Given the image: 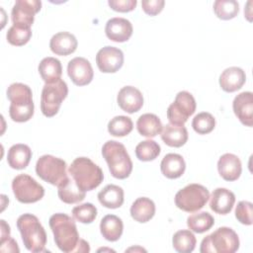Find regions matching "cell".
<instances>
[{
	"instance_id": "cell-1",
	"label": "cell",
	"mask_w": 253,
	"mask_h": 253,
	"mask_svg": "<svg viewBox=\"0 0 253 253\" xmlns=\"http://www.w3.org/2000/svg\"><path fill=\"white\" fill-rule=\"evenodd\" d=\"M49 226L56 246L64 253L75 252L80 238L74 219L65 213H54L49 218Z\"/></svg>"
},
{
	"instance_id": "cell-2",
	"label": "cell",
	"mask_w": 253,
	"mask_h": 253,
	"mask_svg": "<svg viewBox=\"0 0 253 253\" xmlns=\"http://www.w3.org/2000/svg\"><path fill=\"white\" fill-rule=\"evenodd\" d=\"M7 98L11 102L9 107L10 118L17 123L28 122L34 115L33 92L23 83H13L7 89Z\"/></svg>"
},
{
	"instance_id": "cell-3",
	"label": "cell",
	"mask_w": 253,
	"mask_h": 253,
	"mask_svg": "<svg viewBox=\"0 0 253 253\" xmlns=\"http://www.w3.org/2000/svg\"><path fill=\"white\" fill-rule=\"evenodd\" d=\"M76 185L84 192L96 189L104 179L102 169L90 158H75L68 169Z\"/></svg>"
},
{
	"instance_id": "cell-4",
	"label": "cell",
	"mask_w": 253,
	"mask_h": 253,
	"mask_svg": "<svg viewBox=\"0 0 253 253\" xmlns=\"http://www.w3.org/2000/svg\"><path fill=\"white\" fill-rule=\"evenodd\" d=\"M17 227L21 233L25 247L33 252L45 251L46 233L39 218L32 213H24L17 219Z\"/></svg>"
},
{
	"instance_id": "cell-5",
	"label": "cell",
	"mask_w": 253,
	"mask_h": 253,
	"mask_svg": "<svg viewBox=\"0 0 253 253\" xmlns=\"http://www.w3.org/2000/svg\"><path fill=\"white\" fill-rule=\"evenodd\" d=\"M102 155L113 177L126 179L130 175L132 162L124 144L117 140H108L102 147Z\"/></svg>"
},
{
	"instance_id": "cell-6",
	"label": "cell",
	"mask_w": 253,
	"mask_h": 253,
	"mask_svg": "<svg viewBox=\"0 0 253 253\" xmlns=\"http://www.w3.org/2000/svg\"><path fill=\"white\" fill-rule=\"evenodd\" d=\"M237 233L230 227L221 226L207 235L201 243V253H234L239 248Z\"/></svg>"
},
{
	"instance_id": "cell-7",
	"label": "cell",
	"mask_w": 253,
	"mask_h": 253,
	"mask_svg": "<svg viewBox=\"0 0 253 253\" xmlns=\"http://www.w3.org/2000/svg\"><path fill=\"white\" fill-rule=\"evenodd\" d=\"M210 199L209 190L201 184H189L175 195V205L178 209L194 212L205 207Z\"/></svg>"
},
{
	"instance_id": "cell-8",
	"label": "cell",
	"mask_w": 253,
	"mask_h": 253,
	"mask_svg": "<svg viewBox=\"0 0 253 253\" xmlns=\"http://www.w3.org/2000/svg\"><path fill=\"white\" fill-rule=\"evenodd\" d=\"M66 167L67 165L64 160L45 154L38 159L36 173L42 180L58 187L68 178Z\"/></svg>"
},
{
	"instance_id": "cell-9",
	"label": "cell",
	"mask_w": 253,
	"mask_h": 253,
	"mask_svg": "<svg viewBox=\"0 0 253 253\" xmlns=\"http://www.w3.org/2000/svg\"><path fill=\"white\" fill-rule=\"evenodd\" d=\"M67 94L68 87L66 82L62 79L53 83H45L41 96L42 113L47 118L55 116Z\"/></svg>"
},
{
	"instance_id": "cell-10",
	"label": "cell",
	"mask_w": 253,
	"mask_h": 253,
	"mask_svg": "<svg viewBox=\"0 0 253 253\" xmlns=\"http://www.w3.org/2000/svg\"><path fill=\"white\" fill-rule=\"evenodd\" d=\"M12 190L16 199L23 204L40 201L44 195L43 187L28 174H19L12 181Z\"/></svg>"
},
{
	"instance_id": "cell-11",
	"label": "cell",
	"mask_w": 253,
	"mask_h": 253,
	"mask_svg": "<svg viewBox=\"0 0 253 253\" xmlns=\"http://www.w3.org/2000/svg\"><path fill=\"white\" fill-rule=\"evenodd\" d=\"M196 100L188 91H180L167 109V118L172 125H184L196 111Z\"/></svg>"
},
{
	"instance_id": "cell-12",
	"label": "cell",
	"mask_w": 253,
	"mask_h": 253,
	"mask_svg": "<svg viewBox=\"0 0 253 253\" xmlns=\"http://www.w3.org/2000/svg\"><path fill=\"white\" fill-rule=\"evenodd\" d=\"M42 2L39 0L16 1L11 11L13 26L22 29H31L35 20V15L40 12Z\"/></svg>"
},
{
	"instance_id": "cell-13",
	"label": "cell",
	"mask_w": 253,
	"mask_h": 253,
	"mask_svg": "<svg viewBox=\"0 0 253 253\" xmlns=\"http://www.w3.org/2000/svg\"><path fill=\"white\" fill-rule=\"evenodd\" d=\"M96 63L101 72L115 73L124 64V53L118 47L104 46L97 52Z\"/></svg>"
},
{
	"instance_id": "cell-14",
	"label": "cell",
	"mask_w": 253,
	"mask_h": 253,
	"mask_svg": "<svg viewBox=\"0 0 253 253\" xmlns=\"http://www.w3.org/2000/svg\"><path fill=\"white\" fill-rule=\"evenodd\" d=\"M67 74L77 86L89 84L94 76L91 63L84 57H74L67 64Z\"/></svg>"
},
{
	"instance_id": "cell-15",
	"label": "cell",
	"mask_w": 253,
	"mask_h": 253,
	"mask_svg": "<svg viewBox=\"0 0 253 253\" xmlns=\"http://www.w3.org/2000/svg\"><path fill=\"white\" fill-rule=\"evenodd\" d=\"M117 102L123 111L128 114H133L142 108L143 96L137 88L133 86H125L119 91Z\"/></svg>"
},
{
	"instance_id": "cell-16",
	"label": "cell",
	"mask_w": 253,
	"mask_h": 253,
	"mask_svg": "<svg viewBox=\"0 0 253 253\" xmlns=\"http://www.w3.org/2000/svg\"><path fill=\"white\" fill-rule=\"evenodd\" d=\"M132 31L131 23L128 20L120 17L108 20L105 27L107 38L116 42H126L131 37Z\"/></svg>"
},
{
	"instance_id": "cell-17",
	"label": "cell",
	"mask_w": 253,
	"mask_h": 253,
	"mask_svg": "<svg viewBox=\"0 0 253 253\" xmlns=\"http://www.w3.org/2000/svg\"><path fill=\"white\" fill-rule=\"evenodd\" d=\"M232 108L237 119L246 126L253 125V94L246 91L238 94L232 103Z\"/></svg>"
},
{
	"instance_id": "cell-18",
	"label": "cell",
	"mask_w": 253,
	"mask_h": 253,
	"mask_svg": "<svg viewBox=\"0 0 253 253\" xmlns=\"http://www.w3.org/2000/svg\"><path fill=\"white\" fill-rule=\"evenodd\" d=\"M217 170L221 178L225 181H235L241 175V161L235 154L224 153L217 161Z\"/></svg>"
},
{
	"instance_id": "cell-19",
	"label": "cell",
	"mask_w": 253,
	"mask_h": 253,
	"mask_svg": "<svg viewBox=\"0 0 253 253\" xmlns=\"http://www.w3.org/2000/svg\"><path fill=\"white\" fill-rule=\"evenodd\" d=\"M210 198V208L218 214L229 213L235 203V195L226 188H216Z\"/></svg>"
},
{
	"instance_id": "cell-20",
	"label": "cell",
	"mask_w": 253,
	"mask_h": 253,
	"mask_svg": "<svg viewBox=\"0 0 253 253\" xmlns=\"http://www.w3.org/2000/svg\"><path fill=\"white\" fill-rule=\"evenodd\" d=\"M246 81L244 70L237 66H231L224 69L219 76V86L227 93L239 90Z\"/></svg>"
},
{
	"instance_id": "cell-21",
	"label": "cell",
	"mask_w": 253,
	"mask_h": 253,
	"mask_svg": "<svg viewBox=\"0 0 253 253\" xmlns=\"http://www.w3.org/2000/svg\"><path fill=\"white\" fill-rule=\"evenodd\" d=\"M78 42L74 35L68 32H59L53 35L49 42L50 50L57 55H68L77 48Z\"/></svg>"
},
{
	"instance_id": "cell-22",
	"label": "cell",
	"mask_w": 253,
	"mask_h": 253,
	"mask_svg": "<svg viewBox=\"0 0 253 253\" xmlns=\"http://www.w3.org/2000/svg\"><path fill=\"white\" fill-rule=\"evenodd\" d=\"M160 169L166 178L177 179L184 174L186 163L180 154L168 153L163 157L160 163Z\"/></svg>"
},
{
	"instance_id": "cell-23",
	"label": "cell",
	"mask_w": 253,
	"mask_h": 253,
	"mask_svg": "<svg viewBox=\"0 0 253 253\" xmlns=\"http://www.w3.org/2000/svg\"><path fill=\"white\" fill-rule=\"evenodd\" d=\"M161 138L171 147H181L188 140V130L184 125L167 124L162 127Z\"/></svg>"
},
{
	"instance_id": "cell-24",
	"label": "cell",
	"mask_w": 253,
	"mask_h": 253,
	"mask_svg": "<svg viewBox=\"0 0 253 253\" xmlns=\"http://www.w3.org/2000/svg\"><path fill=\"white\" fill-rule=\"evenodd\" d=\"M32 158L31 148L24 143H17L12 145L8 150L7 162L13 169H25Z\"/></svg>"
},
{
	"instance_id": "cell-25",
	"label": "cell",
	"mask_w": 253,
	"mask_h": 253,
	"mask_svg": "<svg viewBox=\"0 0 253 253\" xmlns=\"http://www.w3.org/2000/svg\"><path fill=\"white\" fill-rule=\"evenodd\" d=\"M154 214L155 204L149 198H137L130 207V215L137 222H147L154 216Z\"/></svg>"
},
{
	"instance_id": "cell-26",
	"label": "cell",
	"mask_w": 253,
	"mask_h": 253,
	"mask_svg": "<svg viewBox=\"0 0 253 253\" xmlns=\"http://www.w3.org/2000/svg\"><path fill=\"white\" fill-rule=\"evenodd\" d=\"M124 230L122 219L115 214L105 215L100 222V231L108 241H117L121 238Z\"/></svg>"
},
{
	"instance_id": "cell-27",
	"label": "cell",
	"mask_w": 253,
	"mask_h": 253,
	"mask_svg": "<svg viewBox=\"0 0 253 253\" xmlns=\"http://www.w3.org/2000/svg\"><path fill=\"white\" fill-rule=\"evenodd\" d=\"M39 73L45 83H53L60 79L62 74V66L60 61L51 56L44 57L39 64Z\"/></svg>"
},
{
	"instance_id": "cell-28",
	"label": "cell",
	"mask_w": 253,
	"mask_h": 253,
	"mask_svg": "<svg viewBox=\"0 0 253 253\" xmlns=\"http://www.w3.org/2000/svg\"><path fill=\"white\" fill-rule=\"evenodd\" d=\"M102 206L108 209H118L124 204V190L117 185L109 184L98 194Z\"/></svg>"
},
{
	"instance_id": "cell-29",
	"label": "cell",
	"mask_w": 253,
	"mask_h": 253,
	"mask_svg": "<svg viewBox=\"0 0 253 253\" xmlns=\"http://www.w3.org/2000/svg\"><path fill=\"white\" fill-rule=\"evenodd\" d=\"M162 123L160 119L150 113H146L141 115L136 122V128L140 135L145 137H154L162 130Z\"/></svg>"
},
{
	"instance_id": "cell-30",
	"label": "cell",
	"mask_w": 253,
	"mask_h": 253,
	"mask_svg": "<svg viewBox=\"0 0 253 253\" xmlns=\"http://www.w3.org/2000/svg\"><path fill=\"white\" fill-rule=\"evenodd\" d=\"M58 197L60 201H62L65 204H76L79 202H82L85 199V192L82 191L74 182L73 179H70L69 177L62 182L58 187Z\"/></svg>"
},
{
	"instance_id": "cell-31",
	"label": "cell",
	"mask_w": 253,
	"mask_h": 253,
	"mask_svg": "<svg viewBox=\"0 0 253 253\" xmlns=\"http://www.w3.org/2000/svg\"><path fill=\"white\" fill-rule=\"evenodd\" d=\"M214 224L213 216L208 211H200L193 213L187 218V225L191 231L196 233H204L211 229Z\"/></svg>"
},
{
	"instance_id": "cell-32",
	"label": "cell",
	"mask_w": 253,
	"mask_h": 253,
	"mask_svg": "<svg viewBox=\"0 0 253 253\" xmlns=\"http://www.w3.org/2000/svg\"><path fill=\"white\" fill-rule=\"evenodd\" d=\"M197 239L195 234L189 229H182L174 233L172 244L174 249L180 253H190L196 247Z\"/></svg>"
},
{
	"instance_id": "cell-33",
	"label": "cell",
	"mask_w": 253,
	"mask_h": 253,
	"mask_svg": "<svg viewBox=\"0 0 253 253\" xmlns=\"http://www.w3.org/2000/svg\"><path fill=\"white\" fill-rule=\"evenodd\" d=\"M213 11L221 20H231L239 12V4L235 0H216L213 3Z\"/></svg>"
},
{
	"instance_id": "cell-34",
	"label": "cell",
	"mask_w": 253,
	"mask_h": 253,
	"mask_svg": "<svg viewBox=\"0 0 253 253\" xmlns=\"http://www.w3.org/2000/svg\"><path fill=\"white\" fill-rule=\"evenodd\" d=\"M133 128V123L130 118L126 116L114 117L108 124V131L114 136H126Z\"/></svg>"
},
{
	"instance_id": "cell-35",
	"label": "cell",
	"mask_w": 253,
	"mask_h": 253,
	"mask_svg": "<svg viewBox=\"0 0 253 253\" xmlns=\"http://www.w3.org/2000/svg\"><path fill=\"white\" fill-rule=\"evenodd\" d=\"M160 145L152 139L140 141L135 147V155L140 161L154 160L160 154Z\"/></svg>"
},
{
	"instance_id": "cell-36",
	"label": "cell",
	"mask_w": 253,
	"mask_h": 253,
	"mask_svg": "<svg viewBox=\"0 0 253 253\" xmlns=\"http://www.w3.org/2000/svg\"><path fill=\"white\" fill-rule=\"evenodd\" d=\"M194 130L199 134H207L213 130L215 126V119L208 112H202L196 115L192 122Z\"/></svg>"
},
{
	"instance_id": "cell-37",
	"label": "cell",
	"mask_w": 253,
	"mask_h": 253,
	"mask_svg": "<svg viewBox=\"0 0 253 253\" xmlns=\"http://www.w3.org/2000/svg\"><path fill=\"white\" fill-rule=\"evenodd\" d=\"M72 215L81 223H91L97 216V208L91 203H85L74 207Z\"/></svg>"
},
{
	"instance_id": "cell-38",
	"label": "cell",
	"mask_w": 253,
	"mask_h": 253,
	"mask_svg": "<svg viewBox=\"0 0 253 253\" xmlns=\"http://www.w3.org/2000/svg\"><path fill=\"white\" fill-rule=\"evenodd\" d=\"M32 37V30L31 29H22L12 25L9 28L6 39L9 43L16 46H21L26 44Z\"/></svg>"
},
{
	"instance_id": "cell-39",
	"label": "cell",
	"mask_w": 253,
	"mask_h": 253,
	"mask_svg": "<svg viewBox=\"0 0 253 253\" xmlns=\"http://www.w3.org/2000/svg\"><path fill=\"white\" fill-rule=\"evenodd\" d=\"M235 217L245 225H251L253 222V205L248 201H240L235 208Z\"/></svg>"
},
{
	"instance_id": "cell-40",
	"label": "cell",
	"mask_w": 253,
	"mask_h": 253,
	"mask_svg": "<svg viewBox=\"0 0 253 253\" xmlns=\"http://www.w3.org/2000/svg\"><path fill=\"white\" fill-rule=\"evenodd\" d=\"M165 5L164 0H143L141 1V7L145 14L149 16H155L159 14Z\"/></svg>"
},
{
	"instance_id": "cell-41",
	"label": "cell",
	"mask_w": 253,
	"mask_h": 253,
	"mask_svg": "<svg viewBox=\"0 0 253 253\" xmlns=\"http://www.w3.org/2000/svg\"><path fill=\"white\" fill-rule=\"evenodd\" d=\"M109 6L117 12H122V13H126L132 11L136 4V0H109L108 1Z\"/></svg>"
},
{
	"instance_id": "cell-42",
	"label": "cell",
	"mask_w": 253,
	"mask_h": 253,
	"mask_svg": "<svg viewBox=\"0 0 253 253\" xmlns=\"http://www.w3.org/2000/svg\"><path fill=\"white\" fill-rule=\"evenodd\" d=\"M0 250L3 252H19L20 251L17 242L10 236L4 239H1Z\"/></svg>"
},
{
	"instance_id": "cell-43",
	"label": "cell",
	"mask_w": 253,
	"mask_h": 253,
	"mask_svg": "<svg viewBox=\"0 0 253 253\" xmlns=\"http://www.w3.org/2000/svg\"><path fill=\"white\" fill-rule=\"evenodd\" d=\"M1 239L10 236V226L6 223L4 219H1Z\"/></svg>"
},
{
	"instance_id": "cell-44",
	"label": "cell",
	"mask_w": 253,
	"mask_h": 253,
	"mask_svg": "<svg viewBox=\"0 0 253 253\" xmlns=\"http://www.w3.org/2000/svg\"><path fill=\"white\" fill-rule=\"evenodd\" d=\"M90 251V246H89V243L86 242L85 240L83 239H80L79 240V243L77 245V248L75 250V252H89Z\"/></svg>"
}]
</instances>
